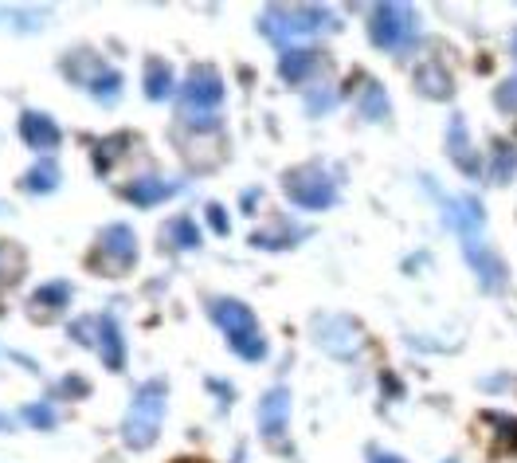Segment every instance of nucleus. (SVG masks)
Returning a JSON list of instances; mask_svg holds the SVG:
<instances>
[{"mask_svg": "<svg viewBox=\"0 0 517 463\" xmlns=\"http://www.w3.org/2000/svg\"><path fill=\"white\" fill-rule=\"evenodd\" d=\"M142 83H145V98L161 103V98H168V91H173V67H168L165 59H149Z\"/></svg>", "mask_w": 517, "mask_h": 463, "instance_id": "obj_21", "label": "nucleus"}, {"mask_svg": "<svg viewBox=\"0 0 517 463\" xmlns=\"http://www.w3.org/2000/svg\"><path fill=\"white\" fill-rule=\"evenodd\" d=\"M510 47H513V59H517V32H513V39H510Z\"/></svg>", "mask_w": 517, "mask_h": 463, "instance_id": "obj_35", "label": "nucleus"}, {"mask_svg": "<svg viewBox=\"0 0 517 463\" xmlns=\"http://www.w3.org/2000/svg\"><path fill=\"white\" fill-rule=\"evenodd\" d=\"M176 189H181V185H176V181H165V177H137V181H126L118 193H122L126 201H134L137 209H149V204L168 201V196H173Z\"/></svg>", "mask_w": 517, "mask_h": 463, "instance_id": "obj_14", "label": "nucleus"}, {"mask_svg": "<svg viewBox=\"0 0 517 463\" xmlns=\"http://www.w3.org/2000/svg\"><path fill=\"white\" fill-rule=\"evenodd\" d=\"M302 240V228H286V232H255L251 244L255 248H286V244Z\"/></svg>", "mask_w": 517, "mask_h": 463, "instance_id": "obj_27", "label": "nucleus"}, {"mask_svg": "<svg viewBox=\"0 0 517 463\" xmlns=\"http://www.w3.org/2000/svg\"><path fill=\"white\" fill-rule=\"evenodd\" d=\"M137 263V236L129 224H111V228L98 232L91 255H86V268L106 275V279H118Z\"/></svg>", "mask_w": 517, "mask_h": 463, "instance_id": "obj_5", "label": "nucleus"}, {"mask_svg": "<svg viewBox=\"0 0 517 463\" xmlns=\"http://www.w3.org/2000/svg\"><path fill=\"white\" fill-rule=\"evenodd\" d=\"M494 106L517 118V79H505V83L498 87V91H494Z\"/></svg>", "mask_w": 517, "mask_h": 463, "instance_id": "obj_29", "label": "nucleus"}, {"mask_svg": "<svg viewBox=\"0 0 517 463\" xmlns=\"http://www.w3.org/2000/svg\"><path fill=\"white\" fill-rule=\"evenodd\" d=\"M373 463H404L400 456H388V451H373Z\"/></svg>", "mask_w": 517, "mask_h": 463, "instance_id": "obj_34", "label": "nucleus"}, {"mask_svg": "<svg viewBox=\"0 0 517 463\" xmlns=\"http://www.w3.org/2000/svg\"><path fill=\"white\" fill-rule=\"evenodd\" d=\"M322 52H310V47H294V52H286L278 59V75L286 79V83H306L317 67H322Z\"/></svg>", "mask_w": 517, "mask_h": 463, "instance_id": "obj_19", "label": "nucleus"}, {"mask_svg": "<svg viewBox=\"0 0 517 463\" xmlns=\"http://www.w3.org/2000/svg\"><path fill=\"white\" fill-rule=\"evenodd\" d=\"M161 420H165V381L157 377L137 389L134 405H129L122 420V440L134 451H145L157 440V432H161Z\"/></svg>", "mask_w": 517, "mask_h": 463, "instance_id": "obj_2", "label": "nucleus"}, {"mask_svg": "<svg viewBox=\"0 0 517 463\" xmlns=\"http://www.w3.org/2000/svg\"><path fill=\"white\" fill-rule=\"evenodd\" d=\"M447 153H451V161L459 165L466 177L479 173V157H474V150H471V134H466V122L459 114L451 118V126H447Z\"/></svg>", "mask_w": 517, "mask_h": 463, "instance_id": "obj_16", "label": "nucleus"}, {"mask_svg": "<svg viewBox=\"0 0 517 463\" xmlns=\"http://www.w3.org/2000/svg\"><path fill=\"white\" fill-rule=\"evenodd\" d=\"M415 87L427 98H451L455 95V79L443 67V59H427V63L415 67Z\"/></svg>", "mask_w": 517, "mask_h": 463, "instance_id": "obj_17", "label": "nucleus"}, {"mask_svg": "<svg viewBox=\"0 0 517 463\" xmlns=\"http://www.w3.org/2000/svg\"><path fill=\"white\" fill-rule=\"evenodd\" d=\"M0 252H4V244H0Z\"/></svg>", "mask_w": 517, "mask_h": 463, "instance_id": "obj_37", "label": "nucleus"}, {"mask_svg": "<svg viewBox=\"0 0 517 463\" xmlns=\"http://www.w3.org/2000/svg\"><path fill=\"white\" fill-rule=\"evenodd\" d=\"M24 420L32 428H55V412L47 409V405H28L24 409Z\"/></svg>", "mask_w": 517, "mask_h": 463, "instance_id": "obj_30", "label": "nucleus"}, {"mask_svg": "<svg viewBox=\"0 0 517 463\" xmlns=\"http://www.w3.org/2000/svg\"><path fill=\"white\" fill-rule=\"evenodd\" d=\"M333 98H337V91H330V87H322V91H317V95H310V111H314V114H322L325 106L333 103Z\"/></svg>", "mask_w": 517, "mask_h": 463, "instance_id": "obj_31", "label": "nucleus"}, {"mask_svg": "<svg viewBox=\"0 0 517 463\" xmlns=\"http://www.w3.org/2000/svg\"><path fill=\"white\" fill-rule=\"evenodd\" d=\"M337 28V16L322 4H310V8H267L263 12V36L275 39V44H286L294 36H317V32H333Z\"/></svg>", "mask_w": 517, "mask_h": 463, "instance_id": "obj_3", "label": "nucleus"}, {"mask_svg": "<svg viewBox=\"0 0 517 463\" xmlns=\"http://www.w3.org/2000/svg\"><path fill=\"white\" fill-rule=\"evenodd\" d=\"M173 463H201V459H173Z\"/></svg>", "mask_w": 517, "mask_h": 463, "instance_id": "obj_36", "label": "nucleus"}, {"mask_svg": "<svg viewBox=\"0 0 517 463\" xmlns=\"http://www.w3.org/2000/svg\"><path fill=\"white\" fill-rule=\"evenodd\" d=\"M314 330H317V342L330 353H337V358H353L361 350V334H357L349 318H317Z\"/></svg>", "mask_w": 517, "mask_h": 463, "instance_id": "obj_13", "label": "nucleus"}, {"mask_svg": "<svg viewBox=\"0 0 517 463\" xmlns=\"http://www.w3.org/2000/svg\"><path fill=\"white\" fill-rule=\"evenodd\" d=\"M447 216H451V224L463 232V240H474V232L486 224L482 204L474 201V196H455V201H447Z\"/></svg>", "mask_w": 517, "mask_h": 463, "instance_id": "obj_20", "label": "nucleus"}, {"mask_svg": "<svg viewBox=\"0 0 517 463\" xmlns=\"http://www.w3.org/2000/svg\"><path fill=\"white\" fill-rule=\"evenodd\" d=\"M0 20H16L20 32H36L32 20H44V8H0Z\"/></svg>", "mask_w": 517, "mask_h": 463, "instance_id": "obj_28", "label": "nucleus"}, {"mask_svg": "<svg viewBox=\"0 0 517 463\" xmlns=\"http://www.w3.org/2000/svg\"><path fill=\"white\" fill-rule=\"evenodd\" d=\"M361 114L369 118V122H388V114H392L384 87L376 83V79H369V83H365V91H361Z\"/></svg>", "mask_w": 517, "mask_h": 463, "instance_id": "obj_23", "label": "nucleus"}, {"mask_svg": "<svg viewBox=\"0 0 517 463\" xmlns=\"http://www.w3.org/2000/svg\"><path fill=\"white\" fill-rule=\"evenodd\" d=\"M59 393H67V397H75V393H86V385L78 377H67L63 385H59Z\"/></svg>", "mask_w": 517, "mask_h": 463, "instance_id": "obj_33", "label": "nucleus"}, {"mask_svg": "<svg viewBox=\"0 0 517 463\" xmlns=\"http://www.w3.org/2000/svg\"><path fill=\"white\" fill-rule=\"evenodd\" d=\"M283 189L298 209H310V212L330 209L337 201V185L330 181V173H325L322 165H298V169H291L283 177Z\"/></svg>", "mask_w": 517, "mask_h": 463, "instance_id": "obj_7", "label": "nucleus"}, {"mask_svg": "<svg viewBox=\"0 0 517 463\" xmlns=\"http://www.w3.org/2000/svg\"><path fill=\"white\" fill-rule=\"evenodd\" d=\"M176 142H181V150H185L193 169H208V165H216V161H220V150H224L216 118H185V126L176 130Z\"/></svg>", "mask_w": 517, "mask_h": 463, "instance_id": "obj_8", "label": "nucleus"}, {"mask_svg": "<svg viewBox=\"0 0 517 463\" xmlns=\"http://www.w3.org/2000/svg\"><path fill=\"white\" fill-rule=\"evenodd\" d=\"M369 36L376 47L392 55H407L420 39V16H415L412 4H400V0H384V4L373 8L369 16Z\"/></svg>", "mask_w": 517, "mask_h": 463, "instance_id": "obj_1", "label": "nucleus"}, {"mask_svg": "<svg viewBox=\"0 0 517 463\" xmlns=\"http://www.w3.org/2000/svg\"><path fill=\"white\" fill-rule=\"evenodd\" d=\"M59 185V165L55 161H39L36 169L24 173V189L28 193H52Z\"/></svg>", "mask_w": 517, "mask_h": 463, "instance_id": "obj_24", "label": "nucleus"}, {"mask_svg": "<svg viewBox=\"0 0 517 463\" xmlns=\"http://www.w3.org/2000/svg\"><path fill=\"white\" fill-rule=\"evenodd\" d=\"M463 252H466V263L474 268V275L482 279L486 291H502L505 279H510V271H505L502 255L494 248H486L482 240H463Z\"/></svg>", "mask_w": 517, "mask_h": 463, "instance_id": "obj_11", "label": "nucleus"}, {"mask_svg": "<svg viewBox=\"0 0 517 463\" xmlns=\"http://www.w3.org/2000/svg\"><path fill=\"white\" fill-rule=\"evenodd\" d=\"M67 299H71V287H67V283H47V287H39L32 294V314H36V318L59 314L67 307Z\"/></svg>", "mask_w": 517, "mask_h": 463, "instance_id": "obj_22", "label": "nucleus"}, {"mask_svg": "<svg viewBox=\"0 0 517 463\" xmlns=\"http://www.w3.org/2000/svg\"><path fill=\"white\" fill-rule=\"evenodd\" d=\"M63 75L71 79V83L86 87V91L94 98H103V103H111V98L122 95V75H118L114 67H106L94 52H71L63 59Z\"/></svg>", "mask_w": 517, "mask_h": 463, "instance_id": "obj_6", "label": "nucleus"}, {"mask_svg": "<svg viewBox=\"0 0 517 463\" xmlns=\"http://www.w3.org/2000/svg\"><path fill=\"white\" fill-rule=\"evenodd\" d=\"M479 432H482V444L490 456H498V459L517 456V417H510V412H482Z\"/></svg>", "mask_w": 517, "mask_h": 463, "instance_id": "obj_10", "label": "nucleus"}, {"mask_svg": "<svg viewBox=\"0 0 517 463\" xmlns=\"http://www.w3.org/2000/svg\"><path fill=\"white\" fill-rule=\"evenodd\" d=\"M98 350H103V361H106V369H122L126 366V346H122V330H118V318L114 314H103L98 318V342H94Z\"/></svg>", "mask_w": 517, "mask_h": 463, "instance_id": "obj_18", "label": "nucleus"}, {"mask_svg": "<svg viewBox=\"0 0 517 463\" xmlns=\"http://www.w3.org/2000/svg\"><path fill=\"white\" fill-rule=\"evenodd\" d=\"M181 103H185V111L188 114H196V111H204V114H212L216 106L224 103V79L216 67H193L188 71V79L181 83Z\"/></svg>", "mask_w": 517, "mask_h": 463, "instance_id": "obj_9", "label": "nucleus"}, {"mask_svg": "<svg viewBox=\"0 0 517 463\" xmlns=\"http://www.w3.org/2000/svg\"><path fill=\"white\" fill-rule=\"evenodd\" d=\"M212 322L227 334V342H232V353L243 361H258L267 353V342L258 338L255 330V314L243 307V302L235 299H216L212 302Z\"/></svg>", "mask_w": 517, "mask_h": 463, "instance_id": "obj_4", "label": "nucleus"}, {"mask_svg": "<svg viewBox=\"0 0 517 463\" xmlns=\"http://www.w3.org/2000/svg\"><path fill=\"white\" fill-rule=\"evenodd\" d=\"M165 240L176 244V248H196V244H201V236H196V224L188 220V216H181V220H173L165 228Z\"/></svg>", "mask_w": 517, "mask_h": 463, "instance_id": "obj_26", "label": "nucleus"}, {"mask_svg": "<svg viewBox=\"0 0 517 463\" xmlns=\"http://www.w3.org/2000/svg\"><path fill=\"white\" fill-rule=\"evenodd\" d=\"M208 220H212L216 236H227V216H224V209H220V204H208Z\"/></svg>", "mask_w": 517, "mask_h": 463, "instance_id": "obj_32", "label": "nucleus"}, {"mask_svg": "<svg viewBox=\"0 0 517 463\" xmlns=\"http://www.w3.org/2000/svg\"><path fill=\"white\" fill-rule=\"evenodd\" d=\"M447 463H455V459H447Z\"/></svg>", "mask_w": 517, "mask_h": 463, "instance_id": "obj_38", "label": "nucleus"}, {"mask_svg": "<svg viewBox=\"0 0 517 463\" xmlns=\"http://www.w3.org/2000/svg\"><path fill=\"white\" fill-rule=\"evenodd\" d=\"M490 173H494V181H498V185L513 181V173H517V150H513V145L494 142V161H490Z\"/></svg>", "mask_w": 517, "mask_h": 463, "instance_id": "obj_25", "label": "nucleus"}, {"mask_svg": "<svg viewBox=\"0 0 517 463\" xmlns=\"http://www.w3.org/2000/svg\"><path fill=\"white\" fill-rule=\"evenodd\" d=\"M20 134H24V142L32 145V150L39 153H47V150H55L59 145V126H55V118H47V114H39V111H28V114H20Z\"/></svg>", "mask_w": 517, "mask_h": 463, "instance_id": "obj_15", "label": "nucleus"}, {"mask_svg": "<svg viewBox=\"0 0 517 463\" xmlns=\"http://www.w3.org/2000/svg\"><path fill=\"white\" fill-rule=\"evenodd\" d=\"M286 417H291V393L278 385V389L267 393L263 409H258V428H263V436L278 448H286Z\"/></svg>", "mask_w": 517, "mask_h": 463, "instance_id": "obj_12", "label": "nucleus"}]
</instances>
